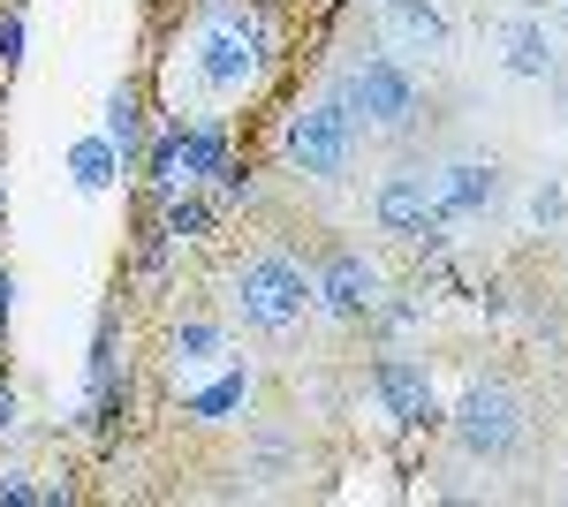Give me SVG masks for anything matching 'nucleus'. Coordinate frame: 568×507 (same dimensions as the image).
Instances as JSON below:
<instances>
[{"label": "nucleus", "instance_id": "nucleus-1", "mask_svg": "<svg viewBox=\"0 0 568 507\" xmlns=\"http://www.w3.org/2000/svg\"><path fill=\"white\" fill-rule=\"evenodd\" d=\"M281 61V16L251 0H190L182 31L160 53V107L168 114H227L265 84Z\"/></svg>", "mask_w": 568, "mask_h": 507}, {"label": "nucleus", "instance_id": "nucleus-2", "mask_svg": "<svg viewBox=\"0 0 568 507\" xmlns=\"http://www.w3.org/2000/svg\"><path fill=\"white\" fill-rule=\"evenodd\" d=\"M304 318H311V257H296L288 243H258L227 265V326L281 341Z\"/></svg>", "mask_w": 568, "mask_h": 507}, {"label": "nucleus", "instance_id": "nucleus-3", "mask_svg": "<svg viewBox=\"0 0 568 507\" xmlns=\"http://www.w3.org/2000/svg\"><path fill=\"white\" fill-rule=\"evenodd\" d=\"M243 152L235 136V114H168L152 122V144H144V197H168V190H213V174Z\"/></svg>", "mask_w": 568, "mask_h": 507}, {"label": "nucleus", "instance_id": "nucleus-4", "mask_svg": "<svg viewBox=\"0 0 568 507\" xmlns=\"http://www.w3.org/2000/svg\"><path fill=\"white\" fill-rule=\"evenodd\" d=\"M364 152V122L342 91H304L288 114H281V168L304 174V182H342Z\"/></svg>", "mask_w": 568, "mask_h": 507}, {"label": "nucleus", "instance_id": "nucleus-5", "mask_svg": "<svg viewBox=\"0 0 568 507\" xmlns=\"http://www.w3.org/2000/svg\"><path fill=\"white\" fill-rule=\"evenodd\" d=\"M326 91H342L356 107V122L364 129H387V136H402V129H417V107H425V91H417V69L402 61V53H356V61H326V77H318Z\"/></svg>", "mask_w": 568, "mask_h": 507}, {"label": "nucleus", "instance_id": "nucleus-6", "mask_svg": "<svg viewBox=\"0 0 568 507\" xmlns=\"http://www.w3.org/2000/svg\"><path fill=\"white\" fill-rule=\"evenodd\" d=\"M447 439H455V455L463 463H508L516 447H524V394L508 379H463L447 394V424H439Z\"/></svg>", "mask_w": 568, "mask_h": 507}, {"label": "nucleus", "instance_id": "nucleus-7", "mask_svg": "<svg viewBox=\"0 0 568 507\" xmlns=\"http://www.w3.org/2000/svg\"><path fill=\"white\" fill-rule=\"evenodd\" d=\"M364 394H372V409L394 424V432H439L447 424V394H439L433 364L409 348V341H379L372 356H364Z\"/></svg>", "mask_w": 568, "mask_h": 507}, {"label": "nucleus", "instance_id": "nucleus-8", "mask_svg": "<svg viewBox=\"0 0 568 507\" xmlns=\"http://www.w3.org/2000/svg\"><path fill=\"white\" fill-rule=\"evenodd\" d=\"M372 227L387 243H402V251H417V257L455 251V220L433 205V168H417V160H394L372 182Z\"/></svg>", "mask_w": 568, "mask_h": 507}, {"label": "nucleus", "instance_id": "nucleus-9", "mask_svg": "<svg viewBox=\"0 0 568 507\" xmlns=\"http://www.w3.org/2000/svg\"><path fill=\"white\" fill-rule=\"evenodd\" d=\"M379 296H387V265L372 251L326 243V251L311 257V318H326V326H364Z\"/></svg>", "mask_w": 568, "mask_h": 507}, {"label": "nucleus", "instance_id": "nucleus-10", "mask_svg": "<svg viewBox=\"0 0 568 507\" xmlns=\"http://www.w3.org/2000/svg\"><path fill=\"white\" fill-rule=\"evenodd\" d=\"M251 394H258L251 364H243V356H220V364H205V372L175 379V417L197 424V432H227V424L251 417Z\"/></svg>", "mask_w": 568, "mask_h": 507}, {"label": "nucleus", "instance_id": "nucleus-11", "mask_svg": "<svg viewBox=\"0 0 568 507\" xmlns=\"http://www.w3.org/2000/svg\"><path fill=\"white\" fill-rule=\"evenodd\" d=\"M152 122H160V99H152V84L144 77H114L106 84V99H99V136L122 152V174L136 182V168H144V144H152Z\"/></svg>", "mask_w": 568, "mask_h": 507}, {"label": "nucleus", "instance_id": "nucleus-12", "mask_svg": "<svg viewBox=\"0 0 568 507\" xmlns=\"http://www.w3.org/2000/svg\"><path fill=\"white\" fill-rule=\"evenodd\" d=\"M372 31H379V45L402 53V61H417V53L433 61V53L455 45V23H447L439 0H372Z\"/></svg>", "mask_w": 568, "mask_h": 507}, {"label": "nucleus", "instance_id": "nucleus-13", "mask_svg": "<svg viewBox=\"0 0 568 507\" xmlns=\"http://www.w3.org/2000/svg\"><path fill=\"white\" fill-rule=\"evenodd\" d=\"M500 197V160H485V152H455V160H439L433 168V205L455 220V227H470L485 220Z\"/></svg>", "mask_w": 568, "mask_h": 507}, {"label": "nucleus", "instance_id": "nucleus-14", "mask_svg": "<svg viewBox=\"0 0 568 507\" xmlns=\"http://www.w3.org/2000/svg\"><path fill=\"white\" fill-rule=\"evenodd\" d=\"M500 69H508L516 84H554V77H561V31H554L546 16L516 8V16L500 23Z\"/></svg>", "mask_w": 568, "mask_h": 507}, {"label": "nucleus", "instance_id": "nucleus-15", "mask_svg": "<svg viewBox=\"0 0 568 507\" xmlns=\"http://www.w3.org/2000/svg\"><path fill=\"white\" fill-rule=\"evenodd\" d=\"M160 356H168V379H190V372H205V364H220V356H235L227 318H205V311H182V318H168Z\"/></svg>", "mask_w": 568, "mask_h": 507}, {"label": "nucleus", "instance_id": "nucleus-16", "mask_svg": "<svg viewBox=\"0 0 568 507\" xmlns=\"http://www.w3.org/2000/svg\"><path fill=\"white\" fill-rule=\"evenodd\" d=\"M69 424L84 432L99 455H122V439H130V424H136V379L122 372L114 386H99V394H84L77 409H69Z\"/></svg>", "mask_w": 568, "mask_h": 507}, {"label": "nucleus", "instance_id": "nucleus-17", "mask_svg": "<svg viewBox=\"0 0 568 507\" xmlns=\"http://www.w3.org/2000/svg\"><path fill=\"white\" fill-rule=\"evenodd\" d=\"M144 205H152L160 235H168L175 251H205V243L220 235V220H227L213 190H168V197H144Z\"/></svg>", "mask_w": 568, "mask_h": 507}, {"label": "nucleus", "instance_id": "nucleus-18", "mask_svg": "<svg viewBox=\"0 0 568 507\" xmlns=\"http://www.w3.org/2000/svg\"><path fill=\"white\" fill-rule=\"evenodd\" d=\"M122 341H130V326H122V303H99V311H91V341H84V379H77V402H84V394H99V386H114L122 372H130Z\"/></svg>", "mask_w": 568, "mask_h": 507}, {"label": "nucleus", "instance_id": "nucleus-19", "mask_svg": "<svg viewBox=\"0 0 568 507\" xmlns=\"http://www.w3.org/2000/svg\"><path fill=\"white\" fill-rule=\"evenodd\" d=\"M61 174H69V190H77V197H106V190H122V182H130V174H122V152H114L99 129L69 136V152H61Z\"/></svg>", "mask_w": 568, "mask_h": 507}, {"label": "nucleus", "instance_id": "nucleus-20", "mask_svg": "<svg viewBox=\"0 0 568 507\" xmlns=\"http://www.w3.org/2000/svg\"><path fill=\"white\" fill-rule=\"evenodd\" d=\"M425 288H387V296L372 303V318H364V334L372 341H402V334H417L425 326Z\"/></svg>", "mask_w": 568, "mask_h": 507}, {"label": "nucleus", "instance_id": "nucleus-21", "mask_svg": "<svg viewBox=\"0 0 568 507\" xmlns=\"http://www.w3.org/2000/svg\"><path fill=\"white\" fill-rule=\"evenodd\" d=\"M175 243H168V235H160V220H152V212H144V220H136V235H130V273L136 281H144V288H168V273H175Z\"/></svg>", "mask_w": 568, "mask_h": 507}, {"label": "nucleus", "instance_id": "nucleus-22", "mask_svg": "<svg viewBox=\"0 0 568 507\" xmlns=\"http://www.w3.org/2000/svg\"><path fill=\"white\" fill-rule=\"evenodd\" d=\"M524 227H530V235H561V227H568V182H561V174H538V182H530Z\"/></svg>", "mask_w": 568, "mask_h": 507}, {"label": "nucleus", "instance_id": "nucleus-23", "mask_svg": "<svg viewBox=\"0 0 568 507\" xmlns=\"http://www.w3.org/2000/svg\"><path fill=\"white\" fill-rule=\"evenodd\" d=\"M213 197H220V212H243V205H258V168H251V160L235 152V160H227V168L213 174Z\"/></svg>", "mask_w": 568, "mask_h": 507}, {"label": "nucleus", "instance_id": "nucleus-24", "mask_svg": "<svg viewBox=\"0 0 568 507\" xmlns=\"http://www.w3.org/2000/svg\"><path fill=\"white\" fill-rule=\"evenodd\" d=\"M23 53H31V8L0 0V77H16V69H23Z\"/></svg>", "mask_w": 568, "mask_h": 507}, {"label": "nucleus", "instance_id": "nucleus-25", "mask_svg": "<svg viewBox=\"0 0 568 507\" xmlns=\"http://www.w3.org/2000/svg\"><path fill=\"white\" fill-rule=\"evenodd\" d=\"M0 507H39V469L0 463Z\"/></svg>", "mask_w": 568, "mask_h": 507}, {"label": "nucleus", "instance_id": "nucleus-26", "mask_svg": "<svg viewBox=\"0 0 568 507\" xmlns=\"http://www.w3.org/2000/svg\"><path fill=\"white\" fill-rule=\"evenodd\" d=\"M23 432V394H16V379H0V439H16Z\"/></svg>", "mask_w": 568, "mask_h": 507}, {"label": "nucleus", "instance_id": "nucleus-27", "mask_svg": "<svg viewBox=\"0 0 568 507\" xmlns=\"http://www.w3.org/2000/svg\"><path fill=\"white\" fill-rule=\"evenodd\" d=\"M16 288H23V281H16V265L0 257V334H8V318H16Z\"/></svg>", "mask_w": 568, "mask_h": 507}, {"label": "nucleus", "instance_id": "nucleus-28", "mask_svg": "<svg viewBox=\"0 0 568 507\" xmlns=\"http://www.w3.org/2000/svg\"><path fill=\"white\" fill-rule=\"evenodd\" d=\"M0 235H8V190H0Z\"/></svg>", "mask_w": 568, "mask_h": 507}, {"label": "nucleus", "instance_id": "nucleus-29", "mask_svg": "<svg viewBox=\"0 0 568 507\" xmlns=\"http://www.w3.org/2000/svg\"><path fill=\"white\" fill-rule=\"evenodd\" d=\"M16 8H31V0H16Z\"/></svg>", "mask_w": 568, "mask_h": 507}]
</instances>
